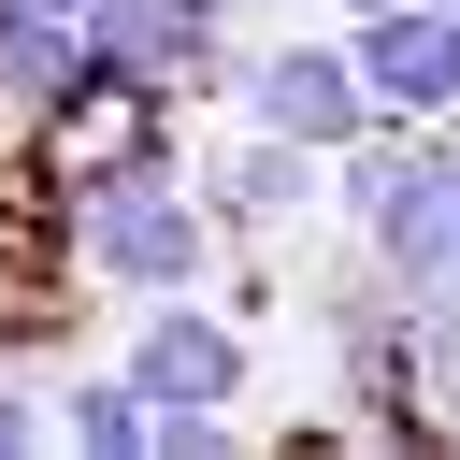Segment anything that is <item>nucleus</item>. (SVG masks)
Segmentation results:
<instances>
[{
    "label": "nucleus",
    "instance_id": "obj_1",
    "mask_svg": "<svg viewBox=\"0 0 460 460\" xmlns=\"http://www.w3.org/2000/svg\"><path fill=\"white\" fill-rule=\"evenodd\" d=\"M172 101H144L101 158H72V187H58V216H72V259L101 273V288H129V302H158V288H201L216 273V187L201 172H172V129H158Z\"/></svg>",
    "mask_w": 460,
    "mask_h": 460
},
{
    "label": "nucleus",
    "instance_id": "obj_2",
    "mask_svg": "<svg viewBox=\"0 0 460 460\" xmlns=\"http://www.w3.org/2000/svg\"><path fill=\"white\" fill-rule=\"evenodd\" d=\"M216 101H230L244 129L316 144V158H345L359 129H388V101H374V72H359V43H345V29H302V43H230Z\"/></svg>",
    "mask_w": 460,
    "mask_h": 460
},
{
    "label": "nucleus",
    "instance_id": "obj_3",
    "mask_svg": "<svg viewBox=\"0 0 460 460\" xmlns=\"http://www.w3.org/2000/svg\"><path fill=\"white\" fill-rule=\"evenodd\" d=\"M115 359L144 374V402H158V417H201V402H216V417H244V388H259V345H244L201 288H158V302H144V331H129Z\"/></svg>",
    "mask_w": 460,
    "mask_h": 460
},
{
    "label": "nucleus",
    "instance_id": "obj_4",
    "mask_svg": "<svg viewBox=\"0 0 460 460\" xmlns=\"http://www.w3.org/2000/svg\"><path fill=\"white\" fill-rule=\"evenodd\" d=\"M345 43H359V72H374V101L402 129H460V0H388Z\"/></svg>",
    "mask_w": 460,
    "mask_h": 460
},
{
    "label": "nucleus",
    "instance_id": "obj_5",
    "mask_svg": "<svg viewBox=\"0 0 460 460\" xmlns=\"http://www.w3.org/2000/svg\"><path fill=\"white\" fill-rule=\"evenodd\" d=\"M201 187H216V216H230V230H302V216L331 201V158H316V144H288V129H244V115H230V144H216V172H201Z\"/></svg>",
    "mask_w": 460,
    "mask_h": 460
},
{
    "label": "nucleus",
    "instance_id": "obj_6",
    "mask_svg": "<svg viewBox=\"0 0 460 460\" xmlns=\"http://www.w3.org/2000/svg\"><path fill=\"white\" fill-rule=\"evenodd\" d=\"M359 244H374L402 288H446V273H460V129L431 144V172H417V187H402V201H388Z\"/></svg>",
    "mask_w": 460,
    "mask_h": 460
},
{
    "label": "nucleus",
    "instance_id": "obj_7",
    "mask_svg": "<svg viewBox=\"0 0 460 460\" xmlns=\"http://www.w3.org/2000/svg\"><path fill=\"white\" fill-rule=\"evenodd\" d=\"M58 446L158 460V402H144V374H129V359H101V374H58Z\"/></svg>",
    "mask_w": 460,
    "mask_h": 460
},
{
    "label": "nucleus",
    "instance_id": "obj_8",
    "mask_svg": "<svg viewBox=\"0 0 460 460\" xmlns=\"http://www.w3.org/2000/svg\"><path fill=\"white\" fill-rule=\"evenodd\" d=\"M417 388H431V431H460V273L417 288Z\"/></svg>",
    "mask_w": 460,
    "mask_h": 460
},
{
    "label": "nucleus",
    "instance_id": "obj_9",
    "mask_svg": "<svg viewBox=\"0 0 460 460\" xmlns=\"http://www.w3.org/2000/svg\"><path fill=\"white\" fill-rule=\"evenodd\" d=\"M43 431H58V388H0V460L43 446Z\"/></svg>",
    "mask_w": 460,
    "mask_h": 460
},
{
    "label": "nucleus",
    "instance_id": "obj_10",
    "mask_svg": "<svg viewBox=\"0 0 460 460\" xmlns=\"http://www.w3.org/2000/svg\"><path fill=\"white\" fill-rule=\"evenodd\" d=\"M316 14H331V29H359V14H388V0H316Z\"/></svg>",
    "mask_w": 460,
    "mask_h": 460
}]
</instances>
